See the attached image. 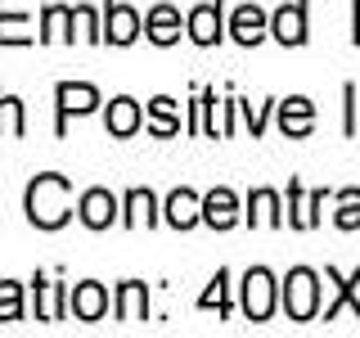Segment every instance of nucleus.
<instances>
[{"label":"nucleus","instance_id":"nucleus-1","mask_svg":"<svg viewBox=\"0 0 360 338\" xmlns=\"http://www.w3.org/2000/svg\"><path fill=\"white\" fill-rule=\"evenodd\" d=\"M22 208H27V221L37 230H59L72 217V180L59 172H41L37 180H27Z\"/></svg>","mask_w":360,"mask_h":338},{"label":"nucleus","instance_id":"nucleus-2","mask_svg":"<svg viewBox=\"0 0 360 338\" xmlns=\"http://www.w3.org/2000/svg\"><path fill=\"white\" fill-rule=\"evenodd\" d=\"M284 311H288V320H297V325H307L320 315V275H315L311 266H292L288 275H284Z\"/></svg>","mask_w":360,"mask_h":338},{"label":"nucleus","instance_id":"nucleus-3","mask_svg":"<svg viewBox=\"0 0 360 338\" xmlns=\"http://www.w3.org/2000/svg\"><path fill=\"white\" fill-rule=\"evenodd\" d=\"M239 289H243V315L262 325V320L275 315V298H279V289H284V284H275V275H270L266 266H252L243 275Z\"/></svg>","mask_w":360,"mask_h":338},{"label":"nucleus","instance_id":"nucleus-4","mask_svg":"<svg viewBox=\"0 0 360 338\" xmlns=\"http://www.w3.org/2000/svg\"><path fill=\"white\" fill-rule=\"evenodd\" d=\"M54 104H59V135L68 131V118H82V113H95L104 99L90 82H59L54 86Z\"/></svg>","mask_w":360,"mask_h":338},{"label":"nucleus","instance_id":"nucleus-5","mask_svg":"<svg viewBox=\"0 0 360 338\" xmlns=\"http://www.w3.org/2000/svg\"><path fill=\"white\" fill-rule=\"evenodd\" d=\"M225 0H202V5L189 9V18H185V27H189V41L194 45H217L225 37Z\"/></svg>","mask_w":360,"mask_h":338},{"label":"nucleus","instance_id":"nucleus-6","mask_svg":"<svg viewBox=\"0 0 360 338\" xmlns=\"http://www.w3.org/2000/svg\"><path fill=\"white\" fill-rule=\"evenodd\" d=\"M270 37L279 45H307V0H288L270 14Z\"/></svg>","mask_w":360,"mask_h":338},{"label":"nucleus","instance_id":"nucleus-7","mask_svg":"<svg viewBox=\"0 0 360 338\" xmlns=\"http://www.w3.org/2000/svg\"><path fill=\"white\" fill-rule=\"evenodd\" d=\"M144 18L135 14L131 5H122V0H104V41L108 45H131L140 37Z\"/></svg>","mask_w":360,"mask_h":338},{"label":"nucleus","instance_id":"nucleus-8","mask_svg":"<svg viewBox=\"0 0 360 338\" xmlns=\"http://www.w3.org/2000/svg\"><path fill=\"white\" fill-rule=\"evenodd\" d=\"M324 189H302V180H288V225L292 230H311L320 221V208H324Z\"/></svg>","mask_w":360,"mask_h":338},{"label":"nucleus","instance_id":"nucleus-9","mask_svg":"<svg viewBox=\"0 0 360 338\" xmlns=\"http://www.w3.org/2000/svg\"><path fill=\"white\" fill-rule=\"evenodd\" d=\"M68 311L77 315V320H104V311H108V289L99 284V280H82L72 293H68Z\"/></svg>","mask_w":360,"mask_h":338},{"label":"nucleus","instance_id":"nucleus-10","mask_svg":"<svg viewBox=\"0 0 360 338\" xmlns=\"http://www.w3.org/2000/svg\"><path fill=\"white\" fill-rule=\"evenodd\" d=\"M77 217H82L86 230H108V225L117 221V199H112L108 189H86V194L77 199Z\"/></svg>","mask_w":360,"mask_h":338},{"label":"nucleus","instance_id":"nucleus-11","mask_svg":"<svg viewBox=\"0 0 360 338\" xmlns=\"http://www.w3.org/2000/svg\"><path fill=\"white\" fill-rule=\"evenodd\" d=\"M162 221L167 225H176V230H194V225L202 221V199L194 194V189H172L167 194V203H162Z\"/></svg>","mask_w":360,"mask_h":338},{"label":"nucleus","instance_id":"nucleus-12","mask_svg":"<svg viewBox=\"0 0 360 338\" xmlns=\"http://www.w3.org/2000/svg\"><path fill=\"white\" fill-rule=\"evenodd\" d=\"M324 280L333 284V302H329V307H320L324 320H338V311H342V307H352V315L360 320V298H356V289H360V266L352 270V275H338V270L329 266V270H324Z\"/></svg>","mask_w":360,"mask_h":338},{"label":"nucleus","instance_id":"nucleus-13","mask_svg":"<svg viewBox=\"0 0 360 338\" xmlns=\"http://www.w3.org/2000/svg\"><path fill=\"white\" fill-rule=\"evenodd\" d=\"M270 32V14L262 5H239L230 14V37L239 45H262V37Z\"/></svg>","mask_w":360,"mask_h":338},{"label":"nucleus","instance_id":"nucleus-14","mask_svg":"<svg viewBox=\"0 0 360 338\" xmlns=\"http://www.w3.org/2000/svg\"><path fill=\"white\" fill-rule=\"evenodd\" d=\"M315 127V104L307 95H292V99H279V131L288 135V140H302V135H311Z\"/></svg>","mask_w":360,"mask_h":338},{"label":"nucleus","instance_id":"nucleus-15","mask_svg":"<svg viewBox=\"0 0 360 338\" xmlns=\"http://www.w3.org/2000/svg\"><path fill=\"white\" fill-rule=\"evenodd\" d=\"M202 221H207L212 230H230V225H239V199H234V189L217 185L212 194H202Z\"/></svg>","mask_w":360,"mask_h":338},{"label":"nucleus","instance_id":"nucleus-16","mask_svg":"<svg viewBox=\"0 0 360 338\" xmlns=\"http://www.w3.org/2000/svg\"><path fill=\"white\" fill-rule=\"evenodd\" d=\"M104 127H108V135H117V140H127V135H135V131L144 127V113H140V104H135L131 95H117V99H108Z\"/></svg>","mask_w":360,"mask_h":338},{"label":"nucleus","instance_id":"nucleus-17","mask_svg":"<svg viewBox=\"0 0 360 338\" xmlns=\"http://www.w3.org/2000/svg\"><path fill=\"white\" fill-rule=\"evenodd\" d=\"M0 45H32L27 0H0Z\"/></svg>","mask_w":360,"mask_h":338},{"label":"nucleus","instance_id":"nucleus-18","mask_svg":"<svg viewBox=\"0 0 360 338\" xmlns=\"http://www.w3.org/2000/svg\"><path fill=\"white\" fill-rule=\"evenodd\" d=\"M144 37H149L153 45H176L180 41V9L153 5L149 14H144Z\"/></svg>","mask_w":360,"mask_h":338},{"label":"nucleus","instance_id":"nucleus-19","mask_svg":"<svg viewBox=\"0 0 360 338\" xmlns=\"http://www.w3.org/2000/svg\"><path fill=\"white\" fill-rule=\"evenodd\" d=\"M117 320H149V284H140V280H122L117 284Z\"/></svg>","mask_w":360,"mask_h":338},{"label":"nucleus","instance_id":"nucleus-20","mask_svg":"<svg viewBox=\"0 0 360 338\" xmlns=\"http://www.w3.org/2000/svg\"><path fill=\"white\" fill-rule=\"evenodd\" d=\"M37 289V320H63L68 315V284H50L45 275H32Z\"/></svg>","mask_w":360,"mask_h":338},{"label":"nucleus","instance_id":"nucleus-21","mask_svg":"<svg viewBox=\"0 0 360 338\" xmlns=\"http://www.w3.org/2000/svg\"><path fill=\"white\" fill-rule=\"evenodd\" d=\"M122 225H131V230H140V225H158V199L153 189H131L127 199H122Z\"/></svg>","mask_w":360,"mask_h":338},{"label":"nucleus","instance_id":"nucleus-22","mask_svg":"<svg viewBox=\"0 0 360 338\" xmlns=\"http://www.w3.org/2000/svg\"><path fill=\"white\" fill-rule=\"evenodd\" d=\"M284 208H279L275 189H252L248 194V225H284Z\"/></svg>","mask_w":360,"mask_h":338},{"label":"nucleus","instance_id":"nucleus-23","mask_svg":"<svg viewBox=\"0 0 360 338\" xmlns=\"http://www.w3.org/2000/svg\"><path fill=\"white\" fill-rule=\"evenodd\" d=\"M72 5H45L41 9V32H37V41H72Z\"/></svg>","mask_w":360,"mask_h":338},{"label":"nucleus","instance_id":"nucleus-24","mask_svg":"<svg viewBox=\"0 0 360 338\" xmlns=\"http://www.w3.org/2000/svg\"><path fill=\"white\" fill-rule=\"evenodd\" d=\"M149 131L153 135H176L180 131V113H176V99H167V95H158V99H149Z\"/></svg>","mask_w":360,"mask_h":338},{"label":"nucleus","instance_id":"nucleus-25","mask_svg":"<svg viewBox=\"0 0 360 338\" xmlns=\"http://www.w3.org/2000/svg\"><path fill=\"white\" fill-rule=\"evenodd\" d=\"M198 307H202V311L217 307L221 315H230V270H217V275H212V284H207V293L198 298Z\"/></svg>","mask_w":360,"mask_h":338},{"label":"nucleus","instance_id":"nucleus-26","mask_svg":"<svg viewBox=\"0 0 360 338\" xmlns=\"http://www.w3.org/2000/svg\"><path fill=\"white\" fill-rule=\"evenodd\" d=\"M338 230H360V189H338Z\"/></svg>","mask_w":360,"mask_h":338},{"label":"nucleus","instance_id":"nucleus-27","mask_svg":"<svg viewBox=\"0 0 360 338\" xmlns=\"http://www.w3.org/2000/svg\"><path fill=\"white\" fill-rule=\"evenodd\" d=\"M0 320H22V284L0 280Z\"/></svg>","mask_w":360,"mask_h":338},{"label":"nucleus","instance_id":"nucleus-28","mask_svg":"<svg viewBox=\"0 0 360 338\" xmlns=\"http://www.w3.org/2000/svg\"><path fill=\"white\" fill-rule=\"evenodd\" d=\"M72 14H77V27H82L86 41H95V45L104 41V23H99V14L90 5H72Z\"/></svg>","mask_w":360,"mask_h":338},{"label":"nucleus","instance_id":"nucleus-29","mask_svg":"<svg viewBox=\"0 0 360 338\" xmlns=\"http://www.w3.org/2000/svg\"><path fill=\"white\" fill-rule=\"evenodd\" d=\"M5 122H9V131H14V135H22V131H27V118H22V99L5 95Z\"/></svg>","mask_w":360,"mask_h":338},{"label":"nucleus","instance_id":"nucleus-30","mask_svg":"<svg viewBox=\"0 0 360 338\" xmlns=\"http://www.w3.org/2000/svg\"><path fill=\"white\" fill-rule=\"evenodd\" d=\"M239 108H243V122H248V131H252V135H262L266 131V118H270V108L262 104V108H252V104H243V99H239Z\"/></svg>","mask_w":360,"mask_h":338},{"label":"nucleus","instance_id":"nucleus-31","mask_svg":"<svg viewBox=\"0 0 360 338\" xmlns=\"http://www.w3.org/2000/svg\"><path fill=\"white\" fill-rule=\"evenodd\" d=\"M352 5H356V18H352V41L360 45V0H352Z\"/></svg>","mask_w":360,"mask_h":338},{"label":"nucleus","instance_id":"nucleus-32","mask_svg":"<svg viewBox=\"0 0 360 338\" xmlns=\"http://www.w3.org/2000/svg\"><path fill=\"white\" fill-rule=\"evenodd\" d=\"M356 131H360V122H356Z\"/></svg>","mask_w":360,"mask_h":338}]
</instances>
